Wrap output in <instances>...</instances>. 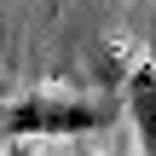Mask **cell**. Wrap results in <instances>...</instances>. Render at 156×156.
I'll use <instances>...</instances> for the list:
<instances>
[{
	"label": "cell",
	"instance_id": "cell-2",
	"mask_svg": "<svg viewBox=\"0 0 156 156\" xmlns=\"http://www.w3.org/2000/svg\"><path fill=\"white\" fill-rule=\"evenodd\" d=\"M122 110H127V127H133L139 156H156V64H133L127 69Z\"/></svg>",
	"mask_w": 156,
	"mask_h": 156
},
{
	"label": "cell",
	"instance_id": "cell-1",
	"mask_svg": "<svg viewBox=\"0 0 156 156\" xmlns=\"http://www.w3.org/2000/svg\"><path fill=\"white\" fill-rule=\"evenodd\" d=\"M110 110L75 93H23L12 104H0V139H87V133H110Z\"/></svg>",
	"mask_w": 156,
	"mask_h": 156
}]
</instances>
